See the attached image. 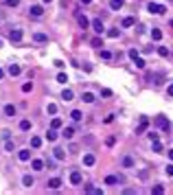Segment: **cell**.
Segmentation results:
<instances>
[{
	"label": "cell",
	"mask_w": 173,
	"mask_h": 195,
	"mask_svg": "<svg viewBox=\"0 0 173 195\" xmlns=\"http://www.w3.org/2000/svg\"><path fill=\"white\" fill-rule=\"evenodd\" d=\"M123 2H125V0H110V9H112V11H118V9L123 7Z\"/></svg>",
	"instance_id": "obj_15"
},
{
	"label": "cell",
	"mask_w": 173,
	"mask_h": 195,
	"mask_svg": "<svg viewBox=\"0 0 173 195\" xmlns=\"http://www.w3.org/2000/svg\"><path fill=\"white\" fill-rule=\"evenodd\" d=\"M61 99H64V101H72V99H75V94H72V90H70V88H66V90L61 92Z\"/></svg>",
	"instance_id": "obj_16"
},
{
	"label": "cell",
	"mask_w": 173,
	"mask_h": 195,
	"mask_svg": "<svg viewBox=\"0 0 173 195\" xmlns=\"http://www.w3.org/2000/svg\"><path fill=\"white\" fill-rule=\"evenodd\" d=\"M94 162H96L94 154H86V156H83V164H86V167H94Z\"/></svg>",
	"instance_id": "obj_7"
},
{
	"label": "cell",
	"mask_w": 173,
	"mask_h": 195,
	"mask_svg": "<svg viewBox=\"0 0 173 195\" xmlns=\"http://www.w3.org/2000/svg\"><path fill=\"white\" fill-rule=\"evenodd\" d=\"M20 129H22V132H29V129H31V121H22V123H20Z\"/></svg>",
	"instance_id": "obj_27"
},
{
	"label": "cell",
	"mask_w": 173,
	"mask_h": 195,
	"mask_svg": "<svg viewBox=\"0 0 173 195\" xmlns=\"http://www.w3.org/2000/svg\"><path fill=\"white\" fill-rule=\"evenodd\" d=\"M40 145H42V138L40 136H33L31 138V147H33V149H40Z\"/></svg>",
	"instance_id": "obj_21"
},
{
	"label": "cell",
	"mask_w": 173,
	"mask_h": 195,
	"mask_svg": "<svg viewBox=\"0 0 173 195\" xmlns=\"http://www.w3.org/2000/svg\"><path fill=\"white\" fill-rule=\"evenodd\" d=\"M147 9H149V13H158V15L165 13V7H162V5H156V2H151Z\"/></svg>",
	"instance_id": "obj_4"
},
{
	"label": "cell",
	"mask_w": 173,
	"mask_h": 195,
	"mask_svg": "<svg viewBox=\"0 0 173 195\" xmlns=\"http://www.w3.org/2000/svg\"><path fill=\"white\" fill-rule=\"evenodd\" d=\"M81 180H83V178H81V173H79V171H72V173H70V184L79 187V184H81Z\"/></svg>",
	"instance_id": "obj_5"
},
{
	"label": "cell",
	"mask_w": 173,
	"mask_h": 195,
	"mask_svg": "<svg viewBox=\"0 0 173 195\" xmlns=\"http://www.w3.org/2000/svg\"><path fill=\"white\" fill-rule=\"evenodd\" d=\"M2 112H5V116H13V114H15V105H13V103H7Z\"/></svg>",
	"instance_id": "obj_11"
},
{
	"label": "cell",
	"mask_w": 173,
	"mask_h": 195,
	"mask_svg": "<svg viewBox=\"0 0 173 195\" xmlns=\"http://www.w3.org/2000/svg\"><path fill=\"white\" fill-rule=\"evenodd\" d=\"M46 140H48V143H55V140H57V132H55L53 127L46 132Z\"/></svg>",
	"instance_id": "obj_14"
},
{
	"label": "cell",
	"mask_w": 173,
	"mask_h": 195,
	"mask_svg": "<svg viewBox=\"0 0 173 195\" xmlns=\"http://www.w3.org/2000/svg\"><path fill=\"white\" fill-rule=\"evenodd\" d=\"M121 24H123V26H134V24H136V18H132V15H129V18H125Z\"/></svg>",
	"instance_id": "obj_25"
},
{
	"label": "cell",
	"mask_w": 173,
	"mask_h": 195,
	"mask_svg": "<svg viewBox=\"0 0 173 195\" xmlns=\"http://www.w3.org/2000/svg\"><path fill=\"white\" fill-rule=\"evenodd\" d=\"M44 2H53V0H44Z\"/></svg>",
	"instance_id": "obj_51"
},
{
	"label": "cell",
	"mask_w": 173,
	"mask_h": 195,
	"mask_svg": "<svg viewBox=\"0 0 173 195\" xmlns=\"http://www.w3.org/2000/svg\"><path fill=\"white\" fill-rule=\"evenodd\" d=\"M92 46H94V48H99V46H101V40L94 38V40H92Z\"/></svg>",
	"instance_id": "obj_43"
},
{
	"label": "cell",
	"mask_w": 173,
	"mask_h": 195,
	"mask_svg": "<svg viewBox=\"0 0 173 195\" xmlns=\"http://www.w3.org/2000/svg\"><path fill=\"white\" fill-rule=\"evenodd\" d=\"M151 38L156 40V42H158V40H162V31H160V29H151Z\"/></svg>",
	"instance_id": "obj_24"
},
{
	"label": "cell",
	"mask_w": 173,
	"mask_h": 195,
	"mask_svg": "<svg viewBox=\"0 0 173 195\" xmlns=\"http://www.w3.org/2000/svg\"><path fill=\"white\" fill-rule=\"evenodd\" d=\"M31 90H33V83H31V81H26L24 86H22V92H31Z\"/></svg>",
	"instance_id": "obj_33"
},
{
	"label": "cell",
	"mask_w": 173,
	"mask_h": 195,
	"mask_svg": "<svg viewBox=\"0 0 173 195\" xmlns=\"http://www.w3.org/2000/svg\"><path fill=\"white\" fill-rule=\"evenodd\" d=\"M59 187H61V180H59V178L48 180V189H59Z\"/></svg>",
	"instance_id": "obj_20"
},
{
	"label": "cell",
	"mask_w": 173,
	"mask_h": 195,
	"mask_svg": "<svg viewBox=\"0 0 173 195\" xmlns=\"http://www.w3.org/2000/svg\"><path fill=\"white\" fill-rule=\"evenodd\" d=\"M153 151H156V154H160V151H162V145H160L158 140H153Z\"/></svg>",
	"instance_id": "obj_37"
},
{
	"label": "cell",
	"mask_w": 173,
	"mask_h": 195,
	"mask_svg": "<svg viewBox=\"0 0 173 195\" xmlns=\"http://www.w3.org/2000/svg\"><path fill=\"white\" fill-rule=\"evenodd\" d=\"M169 160H173V149H169Z\"/></svg>",
	"instance_id": "obj_47"
},
{
	"label": "cell",
	"mask_w": 173,
	"mask_h": 195,
	"mask_svg": "<svg viewBox=\"0 0 173 195\" xmlns=\"http://www.w3.org/2000/svg\"><path fill=\"white\" fill-rule=\"evenodd\" d=\"M77 20H79V26H81V29H88V26H90V20H88L86 15H77Z\"/></svg>",
	"instance_id": "obj_13"
},
{
	"label": "cell",
	"mask_w": 173,
	"mask_h": 195,
	"mask_svg": "<svg viewBox=\"0 0 173 195\" xmlns=\"http://www.w3.org/2000/svg\"><path fill=\"white\" fill-rule=\"evenodd\" d=\"M22 184H24V187H33V184H35L33 175H22Z\"/></svg>",
	"instance_id": "obj_18"
},
{
	"label": "cell",
	"mask_w": 173,
	"mask_h": 195,
	"mask_svg": "<svg viewBox=\"0 0 173 195\" xmlns=\"http://www.w3.org/2000/svg\"><path fill=\"white\" fill-rule=\"evenodd\" d=\"M92 29H94L99 35L105 31V26H103V22H101V18H94V20H92Z\"/></svg>",
	"instance_id": "obj_2"
},
{
	"label": "cell",
	"mask_w": 173,
	"mask_h": 195,
	"mask_svg": "<svg viewBox=\"0 0 173 195\" xmlns=\"http://www.w3.org/2000/svg\"><path fill=\"white\" fill-rule=\"evenodd\" d=\"M136 164V160L132 156H123V160H121V167H125V169H132V167Z\"/></svg>",
	"instance_id": "obj_3"
},
{
	"label": "cell",
	"mask_w": 173,
	"mask_h": 195,
	"mask_svg": "<svg viewBox=\"0 0 173 195\" xmlns=\"http://www.w3.org/2000/svg\"><path fill=\"white\" fill-rule=\"evenodd\" d=\"M5 5H7V7H18V5H20V0H7Z\"/></svg>",
	"instance_id": "obj_39"
},
{
	"label": "cell",
	"mask_w": 173,
	"mask_h": 195,
	"mask_svg": "<svg viewBox=\"0 0 173 195\" xmlns=\"http://www.w3.org/2000/svg\"><path fill=\"white\" fill-rule=\"evenodd\" d=\"M101 57L103 59H112V53L110 51H101Z\"/></svg>",
	"instance_id": "obj_40"
},
{
	"label": "cell",
	"mask_w": 173,
	"mask_h": 195,
	"mask_svg": "<svg viewBox=\"0 0 173 195\" xmlns=\"http://www.w3.org/2000/svg\"><path fill=\"white\" fill-rule=\"evenodd\" d=\"M81 99H83L86 103H94V94H92V92H83V97H81Z\"/></svg>",
	"instance_id": "obj_23"
},
{
	"label": "cell",
	"mask_w": 173,
	"mask_h": 195,
	"mask_svg": "<svg viewBox=\"0 0 173 195\" xmlns=\"http://www.w3.org/2000/svg\"><path fill=\"white\" fill-rule=\"evenodd\" d=\"M57 81H59V83H66V81H68V75H66V72H59V75H57Z\"/></svg>",
	"instance_id": "obj_32"
},
{
	"label": "cell",
	"mask_w": 173,
	"mask_h": 195,
	"mask_svg": "<svg viewBox=\"0 0 173 195\" xmlns=\"http://www.w3.org/2000/svg\"><path fill=\"white\" fill-rule=\"evenodd\" d=\"M18 158H20L22 162H26V160H31V151H29V149H20V154H18Z\"/></svg>",
	"instance_id": "obj_12"
},
{
	"label": "cell",
	"mask_w": 173,
	"mask_h": 195,
	"mask_svg": "<svg viewBox=\"0 0 173 195\" xmlns=\"http://www.w3.org/2000/svg\"><path fill=\"white\" fill-rule=\"evenodd\" d=\"M121 182V178H116V175H107L105 178V184H110V187H114V184Z\"/></svg>",
	"instance_id": "obj_19"
},
{
	"label": "cell",
	"mask_w": 173,
	"mask_h": 195,
	"mask_svg": "<svg viewBox=\"0 0 173 195\" xmlns=\"http://www.w3.org/2000/svg\"><path fill=\"white\" fill-rule=\"evenodd\" d=\"M66 158V151L64 149H55V160H64Z\"/></svg>",
	"instance_id": "obj_26"
},
{
	"label": "cell",
	"mask_w": 173,
	"mask_h": 195,
	"mask_svg": "<svg viewBox=\"0 0 173 195\" xmlns=\"http://www.w3.org/2000/svg\"><path fill=\"white\" fill-rule=\"evenodd\" d=\"M61 136H64V138H72V136H75V127H64Z\"/></svg>",
	"instance_id": "obj_17"
},
{
	"label": "cell",
	"mask_w": 173,
	"mask_h": 195,
	"mask_svg": "<svg viewBox=\"0 0 173 195\" xmlns=\"http://www.w3.org/2000/svg\"><path fill=\"white\" fill-rule=\"evenodd\" d=\"M101 97H103V99H110V97H112V90H110V88H103V90H101Z\"/></svg>",
	"instance_id": "obj_29"
},
{
	"label": "cell",
	"mask_w": 173,
	"mask_h": 195,
	"mask_svg": "<svg viewBox=\"0 0 173 195\" xmlns=\"http://www.w3.org/2000/svg\"><path fill=\"white\" fill-rule=\"evenodd\" d=\"M138 57H140V55H138V53H136V51L132 48V51H129V59H132V61H136V59H138Z\"/></svg>",
	"instance_id": "obj_38"
},
{
	"label": "cell",
	"mask_w": 173,
	"mask_h": 195,
	"mask_svg": "<svg viewBox=\"0 0 173 195\" xmlns=\"http://www.w3.org/2000/svg\"><path fill=\"white\" fill-rule=\"evenodd\" d=\"M134 64H136V68H145V59H140V57H138V59H136Z\"/></svg>",
	"instance_id": "obj_41"
},
{
	"label": "cell",
	"mask_w": 173,
	"mask_h": 195,
	"mask_svg": "<svg viewBox=\"0 0 173 195\" xmlns=\"http://www.w3.org/2000/svg\"><path fill=\"white\" fill-rule=\"evenodd\" d=\"M2 77H5V70H2V68H0V79H2Z\"/></svg>",
	"instance_id": "obj_49"
},
{
	"label": "cell",
	"mask_w": 173,
	"mask_h": 195,
	"mask_svg": "<svg viewBox=\"0 0 173 195\" xmlns=\"http://www.w3.org/2000/svg\"><path fill=\"white\" fill-rule=\"evenodd\" d=\"M167 175H171V178H173V164H169V167H167Z\"/></svg>",
	"instance_id": "obj_45"
},
{
	"label": "cell",
	"mask_w": 173,
	"mask_h": 195,
	"mask_svg": "<svg viewBox=\"0 0 173 195\" xmlns=\"http://www.w3.org/2000/svg\"><path fill=\"white\" fill-rule=\"evenodd\" d=\"M46 167H48V169H57V167H55V160H51V158L46 160Z\"/></svg>",
	"instance_id": "obj_42"
},
{
	"label": "cell",
	"mask_w": 173,
	"mask_h": 195,
	"mask_svg": "<svg viewBox=\"0 0 173 195\" xmlns=\"http://www.w3.org/2000/svg\"><path fill=\"white\" fill-rule=\"evenodd\" d=\"M158 53L162 55V57H167V55H169V48H167V46H160V48H158Z\"/></svg>",
	"instance_id": "obj_35"
},
{
	"label": "cell",
	"mask_w": 173,
	"mask_h": 195,
	"mask_svg": "<svg viewBox=\"0 0 173 195\" xmlns=\"http://www.w3.org/2000/svg\"><path fill=\"white\" fill-rule=\"evenodd\" d=\"M33 40H35V42H48V35H44V33H35V35H33Z\"/></svg>",
	"instance_id": "obj_22"
},
{
	"label": "cell",
	"mask_w": 173,
	"mask_h": 195,
	"mask_svg": "<svg viewBox=\"0 0 173 195\" xmlns=\"http://www.w3.org/2000/svg\"><path fill=\"white\" fill-rule=\"evenodd\" d=\"M107 35H110V38H118L121 31H118V29H110V31H107Z\"/></svg>",
	"instance_id": "obj_34"
},
{
	"label": "cell",
	"mask_w": 173,
	"mask_h": 195,
	"mask_svg": "<svg viewBox=\"0 0 173 195\" xmlns=\"http://www.w3.org/2000/svg\"><path fill=\"white\" fill-rule=\"evenodd\" d=\"M70 116H72V121H81V116H83V114H81L79 110H72V112H70Z\"/></svg>",
	"instance_id": "obj_28"
},
{
	"label": "cell",
	"mask_w": 173,
	"mask_h": 195,
	"mask_svg": "<svg viewBox=\"0 0 173 195\" xmlns=\"http://www.w3.org/2000/svg\"><path fill=\"white\" fill-rule=\"evenodd\" d=\"M167 94H169V97H173V81H171V86L167 88Z\"/></svg>",
	"instance_id": "obj_46"
},
{
	"label": "cell",
	"mask_w": 173,
	"mask_h": 195,
	"mask_svg": "<svg viewBox=\"0 0 173 195\" xmlns=\"http://www.w3.org/2000/svg\"><path fill=\"white\" fill-rule=\"evenodd\" d=\"M162 191H165V189H162L160 184H158V187H153V189H151V193H162Z\"/></svg>",
	"instance_id": "obj_44"
},
{
	"label": "cell",
	"mask_w": 173,
	"mask_h": 195,
	"mask_svg": "<svg viewBox=\"0 0 173 195\" xmlns=\"http://www.w3.org/2000/svg\"><path fill=\"white\" fill-rule=\"evenodd\" d=\"M9 40H11V42H15V44H18V42L22 40V31H20V29H15V31H11V35H9Z\"/></svg>",
	"instance_id": "obj_9"
},
{
	"label": "cell",
	"mask_w": 173,
	"mask_h": 195,
	"mask_svg": "<svg viewBox=\"0 0 173 195\" xmlns=\"http://www.w3.org/2000/svg\"><path fill=\"white\" fill-rule=\"evenodd\" d=\"M29 13H31L33 18H40V15L44 13V9H42V5H33V7L29 9Z\"/></svg>",
	"instance_id": "obj_6"
},
{
	"label": "cell",
	"mask_w": 173,
	"mask_h": 195,
	"mask_svg": "<svg viewBox=\"0 0 173 195\" xmlns=\"http://www.w3.org/2000/svg\"><path fill=\"white\" fill-rule=\"evenodd\" d=\"M46 112H48V114H55V112H57V105H55V103H48V105H46Z\"/></svg>",
	"instance_id": "obj_30"
},
{
	"label": "cell",
	"mask_w": 173,
	"mask_h": 195,
	"mask_svg": "<svg viewBox=\"0 0 173 195\" xmlns=\"http://www.w3.org/2000/svg\"><path fill=\"white\" fill-rule=\"evenodd\" d=\"M90 2H92V0H81V5H90Z\"/></svg>",
	"instance_id": "obj_48"
},
{
	"label": "cell",
	"mask_w": 173,
	"mask_h": 195,
	"mask_svg": "<svg viewBox=\"0 0 173 195\" xmlns=\"http://www.w3.org/2000/svg\"><path fill=\"white\" fill-rule=\"evenodd\" d=\"M51 127H53V129H59V127H61V121H59V118H53V121H51Z\"/></svg>",
	"instance_id": "obj_31"
},
{
	"label": "cell",
	"mask_w": 173,
	"mask_h": 195,
	"mask_svg": "<svg viewBox=\"0 0 173 195\" xmlns=\"http://www.w3.org/2000/svg\"><path fill=\"white\" fill-rule=\"evenodd\" d=\"M156 125H158V127H162L165 132H169V121H167V116H165V114H160V116L156 118Z\"/></svg>",
	"instance_id": "obj_1"
},
{
	"label": "cell",
	"mask_w": 173,
	"mask_h": 195,
	"mask_svg": "<svg viewBox=\"0 0 173 195\" xmlns=\"http://www.w3.org/2000/svg\"><path fill=\"white\" fill-rule=\"evenodd\" d=\"M169 26H173V20H171V22H169Z\"/></svg>",
	"instance_id": "obj_50"
},
{
	"label": "cell",
	"mask_w": 173,
	"mask_h": 195,
	"mask_svg": "<svg viewBox=\"0 0 173 195\" xmlns=\"http://www.w3.org/2000/svg\"><path fill=\"white\" fill-rule=\"evenodd\" d=\"M169 2H173V0H169Z\"/></svg>",
	"instance_id": "obj_52"
},
{
	"label": "cell",
	"mask_w": 173,
	"mask_h": 195,
	"mask_svg": "<svg viewBox=\"0 0 173 195\" xmlns=\"http://www.w3.org/2000/svg\"><path fill=\"white\" fill-rule=\"evenodd\" d=\"M20 66H18V64H11V66H9L7 68V72H9V75H11V77H18V75H20Z\"/></svg>",
	"instance_id": "obj_8"
},
{
	"label": "cell",
	"mask_w": 173,
	"mask_h": 195,
	"mask_svg": "<svg viewBox=\"0 0 173 195\" xmlns=\"http://www.w3.org/2000/svg\"><path fill=\"white\" fill-rule=\"evenodd\" d=\"M5 149H7V151H13V149H15V145H13L11 140H7V143H5Z\"/></svg>",
	"instance_id": "obj_36"
},
{
	"label": "cell",
	"mask_w": 173,
	"mask_h": 195,
	"mask_svg": "<svg viewBox=\"0 0 173 195\" xmlns=\"http://www.w3.org/2000/svg\"><path fill=\"white\" fill-rule=\"evenodd\" d=\"M44 164H46V162H44V160H40V158H35V160L31 162L33 171H42V169H44Z\"/></svg>",
	"instance_id": "obj_10"
}]
</instances>
